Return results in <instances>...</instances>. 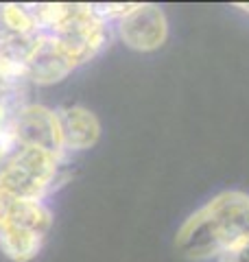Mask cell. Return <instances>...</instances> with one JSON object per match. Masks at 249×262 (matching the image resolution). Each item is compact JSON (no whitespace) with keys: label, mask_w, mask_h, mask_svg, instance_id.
<instances>
[{"label":"cell","mask_w":249,"mask_h":262,"mask_svg":"<svg viewBox=\"0 0 249 262\" xmlns=\"http://www.w3.org/2000/svg\"><path fill=\"white\" fill-rule=\"evenodd\" d=\"M217 262H249V234L236 247H232L227 253H223Z\"/></svg>","instance_id":"obj_3"},{"label":"cell","mask_w":249,"mask_h":262,"mask_svg":"<svg viewBox=\"0 0 249 262\" xmlns=\"http://www.w3.org/2000/svg\"><path fill=\"white\" fill-rule=\"evenodd\" d=\"M249 234V194L223 190L190 214L175 236V247L184 258L219 260Z\"/></svg>","instance_id":"obj_1"},{"label":"cell","mask_w":249,"mask_h":262,"mask_svg":"<svg viewBox=\"0 0 249 262\" xmlns=\"http://www.w3.org/2000/svg\"><path fill=\"white\" fill-rule=\"evenodd\" d=\"M238 7V9H243L245 13H249V5H236Z\"/></svg>","instance_id":"obj_4"},{"label":"cell","mask_w":249,"mask_h":262,"mask_svg":"<svg viewBox=\"0 0 249 262\" xmlns=\"http://www.w3.org/2000/svg\"><path fill=\"white\" fill-rule=\"evenodd\" d=\"M120 35L125 44L138 51H153L164 44L169 35V24L162 9L151 5H138L129 15L120 20Z\"/></svg>","instance_id":"obj_2"}]
</instances>
